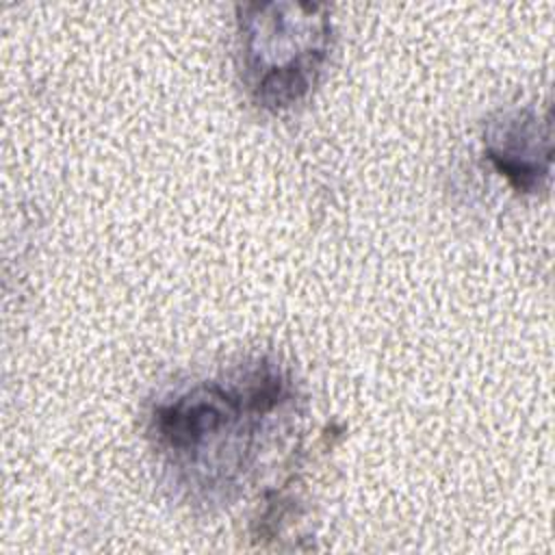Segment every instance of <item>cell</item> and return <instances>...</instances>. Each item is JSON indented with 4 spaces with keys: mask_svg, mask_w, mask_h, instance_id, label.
Here are the masks:
<instances>
[{
    "mask_svg": "<svg viewBox=\"0 0 555 555\" xmlns=\"http://www.w3.org/2000/svg\"><path fill=\"white\" fill-rule=\"evenodd\" d=\"M288 399L284 369L258 360L225 382L197 384L156 403L150 434L189 486L228 494L251 464L262 421Z\"/></svg>",
    "mask_w": 555,
    "mask_h": 555,
    "instance_id": "cell-1",
    "label": "cell"
},
{
    "mask_svg": "<svg viewBox=\"0 0 555 555\" xmlns=\"http://www.w3.org/2000/svg\"><path fill=\"white\" fill-rule=\"evenodd\" d=\"M483 147L494 169L520 193H535L551 171L553 141L548 117L535 108H512L494 115L483 132Z\"/></svg>",
    "mask_w": 555,
    "mask_h": 555,
    "instance_id": "cell-3",
    "label": "cell"
},
{
    "mask_svg": "<svg viewBox=\"0 0 555 555\" xmlns=\"http://www.w3.org/2000/svg\"><path fill=\"white\" fill-rule=\"evenodd\" d=\"M236 22L251 98L273 113L299 104L317 85L330 54L327 9L304 2L241 4Z\"/></svg>",
    "mask_w": 555,
    "mask_h": 555,
    "instance_id": "cell-2",
    "label": "cell"
}]
</instances>
